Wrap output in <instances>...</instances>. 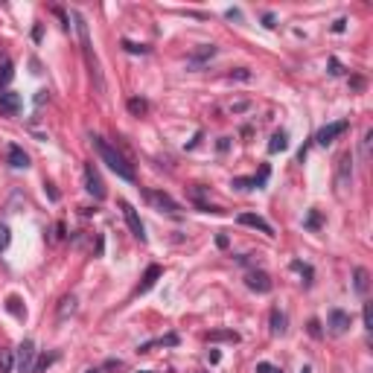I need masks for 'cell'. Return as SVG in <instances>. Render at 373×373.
<instances>
[{
    "label": "cell",
    "mask_w": 373,
    "mask_h": 373,
    "mask_svg": "<svg viewBox=\"0 0 373 373\" xmlns=\"http://www.w3.org/2000/svg\"><path fill=\"white\" fill-rule=\"evenodd\" d=\"M123 50L131 53V55H149V47L146 44H134V41H123Z\"/></svg>",
    "instance_id": "cell-26"
},
{
    "label": "cell",
    "mask_w": 373,
    "mask_h": 373,
    "mask_svg": "<svg viewBox=\"0 0 373 373\" xmlns=\"http://www.w3.org/2000/svg\"><path fill=\"white\" fill-rule=\"evenodd\" d=\"M330 73H333V76H341V73H344V67H341V61H338L336 55L330 58Z\"/></svg>",
    "instance_id": "cell-35"
},
{
    "label": "cell",
    "mask_w": 373,
    "mask_h": 373,
    "mask_svg": "<svg viewBox=\"0 0 373 373\" xmlns=\"http://www.w3.org/2000/svg\"><path fill=\"white\" fill-rule=\"evenodd\" d=\"M9 242H12V233H9V228H6V225H0V251H6V248H9Z\"/></svg>",
    "instance_id": "cell-33"
},
{
    "label": "cell",
    "mask_w": 373,
    "mask_h": 373,
    "mask_svg": "<svg viewBox=\"0 0 373 373\" xmlns=\"http://www.w3.org/2000/svg\"><path fill=\"white\" fill-rule=\"evenodd\" d=\"M353 289H356V295H362V298H368V292H371V271L368 268H356L353 271Z\"/></svg>",
    "instance_id": "cell-15"
},
{
    "label": "cell",
    "mask_w": 373,
    "mask_h": 373,
    "mask_svg": "<svg viewBox=\"0 0 373 373\" xmlns=\"http://www.w3.org/2000/svg\"><path fill=\"white\" fill-rule=\"evenodd\" d=\"M344 29H347V20H344V18H338V20H333V32H336V35H341Z\"/></svg>",
    "instance_id": "cell-36"
},
{
    "label": "cell",
    "mask_w": 373,
    "mask_h": 373,
    "mask_svg": "<svg viewBox=\"0 0 373 373\" xmlns=\"http://www.w3.org/2000/svg\"><path fill=\"white\" fill-rule=\"evenodd\" d=\"M286 149H289V134L286 131H274L271 140H268V152L277 155V152H286Z\"/></svg>",
    "instance_id": "cell-19"
},
{
    "label": "cell",
    "mask_w": 373,
    "mask_h": 373,
    "mask_svg": "<svg viewBox=\"0 0 373 373\" xmlns=\"http://www.w3.org/2000/svg\"><path fill=\"white\" fill-rule=\"evenodd\" d=\"M239 225H245V228H257L260 233H266V236H274V228L263 219V216H257V213H242L239 216Z\"/></svg>",
    "instance_id": "cell-12"
},
{
    "label": "cell",
    "mask_w": 373,
    "mask_h": 373,
    "mask_svg": "<svg viewBox=\"0 0 373 373\" xmlns=\"http://www.w3.org/2000/svg\"><path fill=\"white\" fill-rule=\"evenodd\" d=\"M160 274H163V268H160V266H149V268H146V274H143V283H140V289H137V292H140V295H143V292H149V289L158 283V277H160Z\"/></svg>",
    "instance_id": "cell-18"
},
{
    "label": "cell",
    "mask_w": 373,
    "mask_h": 373,
    "mask_svg": "<svg viewBox=\"0 0 373 373\" xmlns=\"http://www.w3.org/2000/svg\"><path fill=\"white\" fill-rule=\"evenodd\" d=\"M140 373H152V371H140Z\"/></svg>",
    "instance_id": "cell-46"
},
{
    "label": "cell",
    "mask_w": 373,
    "mask_h": 373,
    "mask_svg": "<svg viewBox=\"0 0 373 373\" xmlns=\"http://www.w3.org/2000/svg\"><path fill=\"white\" fill-rule=\"evenodd\" d=\"M120 210H123V216H125V225H128L131 236H134V239H140V242H146V228H143V222H140L137 210H134L125 198H120Z\"/></svg>",
    "instance_id": "cell-3"
},
{
    "label": "cell",
    "mask_w": 373,
    "mask_h": 373,
    "mask_svg": "<svg viewBox=\"0 0 373 373\" xmlns=\"http://www.w3.org/2000/svg\"><path fill=\"white\" fill-rule=\"evenodd\" d=\"M12 76H15L12 58H9V55H0V88H6V85L12 82Z\"/></svg>",
    "instance_id": "cell-20"
},
{
    "label": "cell",
    "mask_w": 373,
    "mask_h": 373,
    "mask_svg": "<svg viewBox=\"0 0 373 373\" xmlns=\"http://www.w3.org/2000/svg\"><path fill=\"white\" fill-rule=\"evenodd\" d=\"M371 140H373V128H368L365 137H362V155L365 158H371Z\"/></svg>",
    "instance_id": "cell-31"
},
{
    "label": "cell",
    "mask_w": 373,
    "mask_h": 373,
    "mask_svg": "<svg viewBox=\"0 0 373 373\" xmlns=\"http://www.w3.org/2000/svg\"><path fill=\"white\" fill-rule=\"evenodd\" d=\"M228 79H231V82H233V79H236V82H248V79H254V73H251L248 67H236V70L228 73Z\"/></svg>",
    "instance_id": "cell-29"
},
{
    "label": "cell",
    "mask_w": 373,
    "mask_h": 373,
    "mask_svg": "<svg viewBox=\"0 0 373 373\" xmlns=\"http://www.w3.org/2000/svg\"><path fill=\"white\" fill-rule=\"evenodd\" d=\"M55 359H58V356H55V353H50V356H44V359H41V362H38V368H35V371H32V373H41V371H47V368H50V365H53V362H55Z\"/></svg>",
    "instance_id": "cell-34"
},
{
    "label": "cell",
    "mask_w": 373,
    "mask_h": 373,
    "mask_svg": "<svg viewBox=\"0 0 373 373\" xmlns=\"http://www.w3.org/2000/svg\"><path fill=\"white\" fill-rule=\"evenodd\" d=\"M347 128H350V120H336V123L324 125V128L315 134V143H318V146H330V143H333L336 137H341Z\"/></svg>",
    "instance_id": "cell-4"
},
{
    "label": "cell",
    "mask_w": 373,
    "mask_h": 373,
    "mask_svg": "<svg viewBox=\"0 0 373 373\" xmlns=\"http://www.w3.org/2000/svg\"><path fill=\"white\" fill-rule=\"evenodd\" d=\"M20 105H23L20 93H15V90H3L0 93V117H18Z\"/></svg>",
    "instance_id": "cell-10"
},
{
    "label": "cell",
    "mask_w": 373,
    "mask_h": 373,
    "mask_svg": "<svg viewBox=\"0 0 373 373\" xmlns=\"http://www.w3.org/2000/svg\"><path fill=\"white\" fill-rule=\"evenodd\" d=\"M303 225H306L309 231H318V228L324 225V216H321L318 210H309V213H306V222H303Z\"/></svg>",
    "instance_id": "cell-27"
},
{
    "label": "cell",
    "mask_w": 373,
    "mask_h": 373,
    "mask_svg": "<svg viewBox=\"0 0 373 373\" xmlns=\"http://www.w3.org/2000/svg\"><path fill=\"white\" fill-rule=\"evenodd\" d=\"M245 108H248V102H236V105H231L233 114H239V111H245Z\"/></svg>",
    "instance_id": "cell-44"
},
{
    "label": "cell",
    "mask_w": 373,
    "mask_h": 373,
    "mask_svg": "<svg viewBox=\"0 0 373 373\" xmlns=\"http://www.w3.org/2000/svg\"><path fill=\"white\" fill-rule=\"evenodd\" d=\"M6 163L15 166V169H26V166H29V155H26L18 143H9V146H6Z\"/></svg>",
    "instance_id": "cell-11"
},
{
    "label": "cell",
    "mask_w": 373,
    "mask_h": 373,
    "mask_svg": "<svg viewBox=\"0 0 373 373\" xmlns=\"http://www.w3.org/2000/svg\"><path fill=\"white\" fill-rule=\"evenodd\" d=\"M73 312H76V298L70 295V298L61 301V306H58V318H67V315H73Z\"/></svg>",
    "instance_id": "cell-28"
},
{
    "label": "cell",
    "mask_w": 373,
    "mask_h": 373,
    "mask_svg": "<svg viewBox=\"0 0 373 373\" xmlns=\"http://www.w3.org/2000/svg\"><path fill=\"white\" fill-rule=\"evenodd\" d=\"M228 18H231V20H242V12H239V9H228Z\"/></svg>",
    "instance_id": "cell-42"
},
{
    "label": "cell",
    "mask_w": 373,
    "mask_h": 373,
    "mask_svg": "<svg viewBox=\"0 0 373 373\" xmlns=\"http://www.w3.org/2000/svg\"><path fill=\"white\" fill-rule=\"evenodd\" d=\"M350 181H353V155L347 152L338 160V187L344 190V187H350Z\"/></svg>",
    "instance_id": "cell-13"
},
{
    "label": "cell",
    "mask_w": 373,
    "mask_h": 373,
    "mask_svg": "<svg viewBox=\"0 0 373 373\" xmlns=\"http://www.w3.org/2000/svg\"><path fill=\"white\" fill-rule=\"evenodd\" d=\"M73 23H76L79 41H82V53H85V61H88V67H90L93 85H96V90L102 93V90H105V82H102V70H99V61H96V55H93V44H90V29H88V20H85V15H82V12H76V9H73Z\"/></svg>",
    "instance_id": "cell-2"
},
{
    "label": "cell",
    "mask_w": 373,
    "mask_h": 373,
    "mask_svg": "<svg viewBox=\"0 0 373 373\" xmlns=\"http://www.w3.org/2000/svg\"><path fill=\"white\" fill-rule=\"evenodd\" d=\"M228 149H231V137H222L219 140V152H228Z\"/></svg>",
    "instance_id": "cell-43"
},
{
    "label": "cell",
    "mask_w": 373,
    "mask_h": 373,
    "mask_svg": "<svg viewBox=\"0 0 373 373\" xmlns=\"http://www.w3.org/2000/svg\"><path fill=\"white\" fill-rule=\"evenodd\" d=\"M292 271H298V274L303 277V283H306V286H309V283H312V277H315L312 266H309V263H301V260H292Z\"/></svg>",
    "instance_id": "cell-21"
},
{
    "label": "cell",
    "mask_w": 373,
    "mask_h": 373,
    "mask_svg": "<svg viewBox=\"0 0 373 373\" xmlns=\"http://www.w3.org/2000/svg\"><path fill=\"white\" fill-rule=\"evenodd\" d=\"M90 143H93V149L99 152L102 163H108V169H111L117 178H123V181H134V166L128 163V158H125L117 146H111V143H108L105 137H99V134H93Z\"/></svg>",
    "instance_id": "cell-1"
},
{
    "label": "cell",
    "mask_w": 373,
    "mask_h": 373,
    "mask_svg": "<svg viewBox=\"0 0 373 373\" xmlns=\"http://www.w3.org/2000/svg\"><path fill=\"white\" fill-rule=\"evenodd\" d=\"M301 373H312V371H309V368H303V371H301Z\"/></svg>",
    "instance_id": "cell-45"
},
{
    "label": "cell",
    "mask_w": 373,
    "mask_h": 373,
    "mask_svg": "<svg viewBox=\"0 0 373 373\" xmlns=\"http://www.w3.org/2000/svg\"><path fill=\"white\" fill-rule=\"evenodd\" d=\"M362 321H365V330H368V333H371V330H373V315H371V303H365V306H362Z\"/></svg>",
    "instance_id": "cell-32"
},
{
    "label": "cell",
    "mask_w": 373,
    "mask_h": 373,
    "mask_svg": "<svg viewBox=\"0 0 373 373\" xmlns=\"http://www.w3.org/2000/svg\"><path fill=\"white\" fill-rule=\"evenodd\" d=\"M128 111H131L134 117H143V114L149 111V102L140 99V96H131V99H128Z\"/></svg>",
    "instance_id": "cell-24"
},
{
    "label": "cell",
    "mask_w": 373,
    "mask_h": 373,
    "mask_svg": "<svg viewBox=\"0 0 373 373\" xmlns=\"http://www.w3.org/2000/svg\"><path fill=\"white\" fill-rule=\"evenodd\" d=\"M286 330H289L286 312H283V309H271V333H274V336H286Z\"/></svg>",
    "instance_id": "cell-17"
},
{
    "label": "cell",
    "mask_w": 373,
    "mask_h": 373,
    "mask_svg": "<svg viewBox=\"0 0 373 373\" xmlns=\"http://www.w3.org/2000/svg\"><path fill=\"white\" fill-rule=\"evenodd\" d=\"M257 373H274V368H271L268 362H260V365H257Z\"/></svg>",
    "instance_id": "cell-41"
},
{
    "label": "cell",
    "mask_w": 373,
    "mask_h": 373,
    "mask_svg": "<svg viewBox=\"0 0 373 373\" xmlns=\"http://www.w3.org/2000/svg\"><path fill=\"white\" fill-rule=\"evenodd\" d=\"M207 341H239V333H233V330H213V333H207Z\"/></svg>",
    "instance_id": "cell-23"
},
{
    "label": "cell",
    "mask_w": 373,
    "mask_h": 373,
    "mask_svg": "<svg viewBox=\"0 0 373 373\" xmlns=\"http://www.w3.org/2000/svg\"><path fill=\"white\" fill-rule=\"evenodd\" d=\"M306 330H309L312 338H324V330H321V321H318V318H312V321L306 324Z\"/></svg>",
    "instance_id": "cell-30"
},
{
    "label": "cell",
    "mask_w": 373,
    "mask_h": 373,
    "mask_svg": "<svg viewBox=\"0 0 373 373\" xmlns=\"http://www.w3.org/2000/svg\"><path fill=\"white\" fill-rule=\"evenodd\" d=\"M12 368H15V353L0 350V373H12Z\"/></svg>",
    "instance_id": "cell-25"
},
{
    "label": "cell",
    "mask_w": 373,
    "mask_h": 373,
    "mask_svg": "<svg viewBox=\"0 0 373 373\" xmlns=\"http://www.w3.org/2000/svg\"><path fill=\"white\" fill-rule=\"evenodd\" d=\"M85 190H88L96 201L105 198V184H102V178H99V172H96L93 163H85Z\"/></svg>",
    "instance_id": "cell-6"
},
{
    "label": "cell",
    "mask_w": 373,
    "mask_h": 373,
    "mask_svg": "<svg viewBox=\"0 0 373 373\" xmlns=\"http://www.w3.org/2000/svg\"><path fill=\"white\" fill-rule=\"evenodd\" d=\"M15 365H18V371H20V373H32V371H35V341H29V338H26V341L18 347Z\"/></svg>",
    "instance_id": "cell-5"
},
{
    "label": "cell",
    "mask_w": 373,
    "mask_h": 373,
    "mask_svg": "<svg viewBox=\"0 0 373 373\" xmlns=\"http://www.w3.org/2000/svg\"><path fill=\"white\" fill-rule=\"evenodd\" d=\"M245 286H248L251 292H257V295H268V292L274 289V283H271V277H268L266 271H248V274H245Z\"/></svg>",
    "instance_id": "cell-8"
},
{
    "label": "cell",
    "mask_w": 373,
    "mask_h": 373,
    "mask_svg": "<svg viewBox=\"0 0 373 373\" xmlns=\"http://www.w3.org/2000/svg\"><path fill=\"white\" fill-rule=\"evenodd\" d=\"M6 312H9V315H15V318H20V321L26 318V309L20 306V298H18V295L6 298Z\"/></svg>",
    "instance_id": "cell-22"
},
{
    "label": "cell",
    "mask_w": 373,
    "mask_h": 373,
    "mask_svg": "<svg viewBox=\"0 0 373 373\" xmlns=\"http://www.w3.org/2000/svg\"><path fill=\"white\" fill-rule=\"evenodd\" d=\"M263 23H266L268 29H274V26H277V23H274V15H271V12H266V15H263Z\"/></svg>",
    "instance_id": "cell-38"
},
{
    "label": "cell",
    "mask_w": 373,
    "mask_h": 373,
    "mask_svg": "<svg viewBox=\"0 0 373 373\" xmlns=\"http://www.w3.org/2000/svg\"><path fill=\"white\" fill-rule=\"evenodd\" d=\"M216 245H219V248H228V245H231V239H228L225 233H219V236H216Z\"/></svg>",
    "instance_id": "cell-40"
},
{
    "label": "cell",
    "mask_w": 373,
    "mask_h": 373,
    "mask_svg": "<svg viewBox=\"0 0 373 373\" xmlns=\"http://www.w3.org/2000/svg\"><path fill=\"white\" fill-rule=\"evenodd\" d=\"M123 368H125V365H123L120 359H108V362H105V371H123Z\"/></svg>",
    "instance_id": "cell-37"
},
{
    "label": "cell",
    "mask_w": 373,
    "mask_h": 373,
    "mask_svg": "<svg viewBox=\"0 0 373 373\" xmlns=\"http://www.w3.org/2000/svg\"><path fill=\"white\" fill-rule=\"evenodd\" d=\"M216 53H219V47H216V44H204L201 50H195V53L187 58V64H190V67H201V64H204V61H210Z\"/></svg>",
    "instance_id": "cell-14"
},
{
    "label": "cell",
    "mask_w": 373,
    "mask_h": 373,
    "mask_svg": "<svg viewBox=\"0 0 373 373\" xmlns=\"http://www.w3.org/2000/svg\"><path fill=\"white\" fill-rule=\"evenodd\" d=\"M146 198H149V201H152L158 210H166V213H175V216L181 213V204H178V201H175L169 193H160V190H146Z\"/></svg>",
    "instance_id": "cell-7"
},
{
    "label": "cell",
    "mask_w": 373,
    "mask_h": 373,
    "mask_svg": "<svg viewBox=\"0 0 373 373\" xmlns=\"http://www.w3.org/2000/svg\"><path fill=\"white\" fill-rule=\"evenodd\" d=\"M350 324H353L350 312H344V309H330L327 327H330V333H333V336H344V333L350 330Z\"/></svg>",
    "instance_id": "cell-9"
},
{
    "label": "cell",
    "mask_w": 373,
    "mask_h": 373,
    "mask_svg": "<svg viewBox=\"0 0 373 373\" xmlns=\"http://www.w3.org/2000/svg\"><path fill=\"white\" fill-rule=\"evenodd\" d=\"M266 178H268V166H263V172H260L257 178H233V187H239V190H254V187H263Z\"/></svg>",
    "instance_id": "cell-16"
},
{
    "label": "cell",
    "mask_w": 373,
    "mask_h": 373,
    "mask_svg": "<svg viewBox=\"0 0 373 373\" xmlns=\"http://www.w3.org/2000/svg\"><path fill=\"white\" fill-rule=\"evenodd\" d=\"M350 85H353L356 90H362V88H365V79H362V76H353V79H350Z\"/></svg>",
    "instance_id": "cell-39"
}]
</instances>
